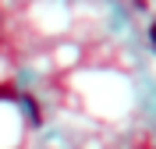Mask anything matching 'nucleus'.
<instances>
[{
    "label": "nucleus",
    "mask_w": 156,
    "mask_h": 149,
    "mask_svg": "<svg viewBox=\"0 0 156 149\" xmlns=\"http://www.w3.org/2000/svg\"><path fill=\"white\" fill-rule=\"evenodd\" d=\"M25 107H29V114H32V121H39V103H36V99H25Z\"/></svg>",
    "instance_id": "1"
},
{
    "label": "nucleus",
    "mask_w": 156,
    "mask_h": 149,
    "mask_svg": "<svg viewBox=\"0 0 156 149\" xmlns=\"http://www.w3.org/2000/svg\"><path fill=\"white\" fill-rule=\"evenodd\" d=\"M149 36H153V43H156V21H153V29H149Z\"/></svg>",
    "instance_id": "2"
}]
</instances>
